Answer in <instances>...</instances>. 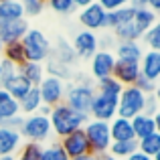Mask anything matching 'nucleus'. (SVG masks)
Segmentation results:
<instances>
[{
	"instance_id": "39",
	"label": "nucleus",
	"mask_w": 160,
	"mask_h": 160,
	"mask_svg": "<svg viewBox=\"0 0 160 160\" xmlns=\"http://www.w3.org/2000/svg\"><path fill=\"white\" fill-rule=\"evenodd\" d=\"M95 2H98L106 12H113V10H120V8L130 6V0H95Z\"/></svg>"
},
{
	"instance_id": "41",
	"label": "nucleus",
	"mask_w": 160,
	"mask_h": 160,
	"mask_svg": "<svg viewBox=\"0 0 160 160\" xmlns=\"http://www.w3.org/2000/svg\"><path fill=\"white\" fill-rule=\"evenodd\" d=\"M49 154H51V160H71L69 156H67V152L59 146V142H53V144L47 146Z\"/></svg>"
},
{
	"instance_id": "24",
	"label": "nucleus",
	"mask_w": 160,
	"mask_h": 160,
	"mask_svg": "<svg viewBox=\"0 0 160 160\" xmlns=\"http://www.w3.org/2000/svg\"><path fill=\"white\" fill-rule=\"evenodd\" d=\"M132 18H134V8L132 6H126V8H120V10L108 12V16H106V31H116L118 27L130 22Z\"/></svg>"
},
{
	"instance_id": "30",
	"label": "nucleus",
	"mask_w": 160,
	"mask_h": 160,
	"mask_svg": "<svg viewBox=\"0 0 160 160\" xmlns=\"http://www.w3.org/2000/svg\"><path fill=\"white\" fill-rule=\"evenodd\" d=\"M138 152H142L148 158H154L160 152V134L154 132V134H150V136L138 140Z\"/></svg>"
},
{
	"instance_id": "17",
	"label": "nucleus",
	"mask_w": 160,
	"mask_h": 160,
	"mask_svg": "<svg viewBox=\"0 0 160 160\" xmlns=\"http://www.w3.org/2000/svg\"><path fill=\"white\" fill-rule=\"evenodd\" d=\"M20 146H22L20 134L0 126V156H14Z\"/></svg>"
},
{
	"instance_id": "44",
	"label": "nucleus",
	"mask_w": 160,
	"mask_h": 160,
	"mask_svg": "<svg viewBox=\"0 0 160 160\" xmlns=\"http://www.w3.org/2000/svg\"><path fill=\"white\" fill-rule=\"evenodd\" d=\"M148 2V8L154 12L156 16H160V0H146Z\"/></svg>"
},
{
	"instance_id": "23",
	"label": "nucleus",
	"mask_w": 160,
	"mask_h": 160,
	"mask_svg": "<svg viewBox=\"0 0 160 160\" xmlns=\"http://www.w3.org/2000/svg\"><path fill=\"white\" fill-rule=\"evenodd\" d=\"M132 130L136 140H142V138L150 136V134L156 132V126H154V116H146V113H140V116L132 118Z\"/></svg>"
},
{
	"instance_id": "14",
	"label": "nucleus",
	"mask_w": 160,
	"mask_h": 160,
	"mask_svg": "<svg viewBox=\"0 0 160 160\" xmlns=\"http://www.w3.org/2000/svg\"><path fill=\"white\" fill-rule=\"evenodd\" d=\"M112 77L118 83H122L124 87L134 85L136 79L140 77V63H132V61H116Z\"/></svg>"
},
{
	"instance_id": "2",
	"label": "nucleus",
	"mask_w": 160,
	"mask_h": 160,
	"mask_svg": "<svg viewBox=\"0 0 160 160\" xmlns=\"http://www.w3.org/2000/svg\"><path fill=\"white\" fill-rule=\"evenodd\" d=\"M24 51V61L31 63H47V59L51 57V41L41 28H28L27 35L20 41Z\"/></svg>"
},
{
	"instance_id": "34",
	"label": "nucleus",
	"mask_w": 160,
	"mask_h": 160,
	"mask_svg": "<svg viewBox=\"0 0 160 160\" xmlns=\"http://www.w3.org/2000/svg\"><path fill=\"white\" fill-rule=\"evenodd\" d=\"M43 154V146L32 144V142H22V146L18 148V152L14 154V160H41Z\"/></svg>"
},
{
	"instance_id": "27",
	"label": "nucleus",
	"mask_w": 160,
	"mask_h": 160,
	"mask_svg": "<svg viewBox=\"0 0 160 160\" xmlns=\"http://www.w3.org/2000/svg\"><path fill=\"white\" fill-rule=\"evenodd\" d=\"M18 18H24V10L18 0H6L0 4V22H10Z\"/></svg>"
},
{
	"instance_id": "32",
	"label": "nucleus",
	"mask_w": 160,
	"mask_h": 160,
	"mask_svg": "<svg viewBox=\"0 0 160 160\" xmlns=\"http://www.w3.org/2000/svg\"><path fill=\"white\" fill-rule=\"evenodd\" d=\"M113 39L120 43V41H142V32L136 28V24L130 20V22L122 24V27H118L116 31H112Z\"/></svg>"
},
{
	"instance_id": "19",
	"label": "nucleus",
	"mask_w": 160,
	"mask_h": 160,
	"mask_svg": "<svg viewBox=\"0 0 160 160\" xmlns=\"http://www.w3.org/2000/svg\"><path fill=\"white\" fill-rule=\"evenodd\" d=\"M0 87H2V89L6 91V93L10 95L12 99H16V102H18V99H22L24 95H27L28 91L32 89V85H31V83H28L20 73H16L14 77L2 81V83H0Z\"/></svg>"
},
{
	"instance_id": "29",
	"label": "nucleus",
	"mask_w": 160,
	"mask_h": 160,
	"mask_svg": "<svg viewBox=\"0 0 160 160\" xmlns=\"http://www.w3.org/2000/svg\"><path fill=\"white\" fill-rule=\"evenodd\" d=\"M113 158L118 160H126L128 156H132L134 152H138V140H130V142H112L108 150Z\"/></svg>"
},
{
	"instance_id": "35",
	"label": "nucleus",
	"mask_w": 160,
	"mask_h": 160,
	"mask_svg": "<svg viewBox=\"0 0 160 160\" xmlns=\"http://www.w3.org/2000/svg\"><path fill=\"white\" fill-rule=\"evenodd\" d=\"M142 43L150 49V51H160V16L158 20L142 35Z\"/></svg>"
},
{
	"instance_id": "5",
	"label": "nucleus",
	"mask_w": 160,
	"mask_h": 160,
	"mask_svg": "<svg viewBox=\"0 0 160 160\" xmlns=\"http://www.w3.org/2000/svg\"><path fill=\"white\" fill-rule=\"evenodd\" d=\"M83 132L89 142V150L93 156L98 154H106L112 146V136H109V122H99V120H87L83 126Z\"/></svg>"
},
{
	"instance_id": "40",
	"label": "nucleus",
	"mask_w": 160,
	"mask_h": 160,
	"mask_svg": "<svg viewBox=\"0 0 160 160\" xmlns=\"http://www.w3.org/2000/svg\"><path fill=\"white\" fill-rule=\"evenodd\" d=\"M0 69H2V73H0V83L10 79V77H14V75L18 73V67L8 63V61H4V59H0Z\"/></svg>"
},
{
	"instance_id": "26",
	"label": "nucleus",
	"mask_w": 160,
	"mask_h": 160,
	"mask_svg": "<svg viewBox=\"0 0 160 160\" xmlns=\"http://www.w3.org/2000/svg\"><path fill=\"white\" fill-rule=\"evenodd\" d=\"M18 113H20L18 102L12 99L10 95L0 87V124L6 122V120H10V118H14V116H18Z\"/></svg>"
},
{
	"instance_id": "18",
	"label": "nucleus",
	"mask_w": 160,
	"mask_h": 160,
	"mask_svg": "<svg viewBox=\"0 0 160 160\" xmlns=\"http://www.w3.org/2000/svg\"><path fill=\"white\" fill-rule=\"evenodd\" d=\"M109 136H112V142H130V140H136L134 130H132V122L124 120V118H118V116L109 122Z\"/></svg>"
},
{
	"instance_id": "37",
	"label": "nucleus",
	"mask_w": 160,
	"mask_h": 160,
	"mask_svg": "<svg viewBox=\"0 0 160 160\" xmlns=\"http://www.w3.org/2000/svg\"><path fill=\"white\" fill-rule=\"evenodd\" d=\"M20 6L24 10V16H39L45 10V2L43 0H18Z\"/></svg>"
},
{
	"instance_id": "52",
	"label": "nucleus",
	"mask_w": 160,
	"mask_h": 160,
	"mask_svg": "<svg viewBox=\"0 0 160 160\" xmlns=\"http://www.w3.org/2000/svg\"><path fill=\"white\" fill-rule=\"evenodd\" d=\"M0 160H14V156H0Z\"/></svg>"
},
{
	"instance_id": "51",
	"label": "nucleus",
	"mask_w": 160,
	"mask_h": 160,
	"mask_svg": "<svg viewBox=\"0 0 160 160\" xmlns=\"http://www.w3.org/2000/svg\"><path fill=\"white\" fill-rule=\"evenodd\" d=\"M154 98H156V103H158V109H160V85L156 87V91H154Z\"/></svg>"
},
{
	"instance_id": "7",
	"label": "nucleus",
	"mask_w": 160,
	"mask_h": 160,
	"mask_svg": "<svg viewBox=\"0 0 160 160\" xmlns=\"http://www.w3.org/2000/svg\"><path fill=\"white\" fill-rule=\"evenodd\" d=\"M71 49H73L77 61H89L95 53L99 51V39H98V32H91V31H77L73 35V39L69 41Z\"/></svg>"
},
{
	"instance_id": "22",
	"label": "nucleus",
	"mask_w": 160,
	"mask_h": 160,
	"mask_svg": "<svg viewBox=\"0 0 160 160\" xmlns=\"http://www.w3.org/2000/svg\"><path fill=\"white\" fill-rule=\"evenodd\" d=\"M18 73L31 83L32 87H37L41 81L45 79V65L43 63H31V61H24L22 65H18Z\"/></svg>"
},
{
	"instance_id": "49",
	"label": "nucleus",
	"mask_w": 160,
	"mask_h": 160,
	"mask_svg": "<svg viewBox=\"0 0 160 160\" xmlns=\"http://www.w3.org/2000/svg\"><path fill=\"white\" fill-rule=\"evenodd\" d=\"M95 160H118V158H113L109 152H106V154H98V156H95Z\"/></svg>"
},
{
	"instance_id": "13",
	"label": "nucleus",
	"mask_w": 160,
	"mask_h": 160,
	"mask_svg": "<svg viewBox=\"0 0 160 160\" xmlns=\"http://www.w3.org/2000/svg\"><path fill=\"white\" fill-rule=\"evenodd\" d=\"M28 20L27 18H18V20H10V22H0V41L4 45L10 43H18L22 41V37L28 31Z\"/></svg>"
},
{
	"instance_id": "46",
	"label": "nucleus",
	"mask_w": 160,
	"mask_h": 160,
	"mask_svg": "<svg viewBox=\"0 0 160 160\" xmlns=\"http://www.w3.org/2000/svg\"><path fill=\"white\" fill-rule=\"evenodd\" d=\"M95 0H73V4L77 8H85V6H89V4H93Z\"/></svg>"
},
{
	"instance_id": "25",
	"label": "nucleus",
	"mask_w": 160,
	"mask_h": 160,
	"mask_svg": "<svg viewBox=\"0 0 160 160\" xmlns=\"http://www.w3.org/2000/svg\"><path fill=\"white\" fill-rule=\"evenodd\" d=\"M43 108V102H41L39 89L32 87L22 99H18V109L22 116H31V113H39V109Z\"/></svg>"
},
{
	"instance_id": "45",
	"label": "nucleus",
	"mask_w": 160,
	"mask_h": 160,
	"mask_svg": "<svg viewBox=\"0 0 160 160\" xmlns=\"http://www.w3.org/2000/svg\"><path fill=\"white\" fill-rule=\"evenodd\" d=\"M130 6L134 10H140V8H148V2L146 0H130Z\"/></svg>"
},
{
	"instance_id": "3",
	"label": "nucleus",
	"mask_w": 160,
	"mask_h": 160,
	"mask_svg": "<svg viewBox=\"0 0 160 160\" xmlns=\"http://www.w3.org/2000/svg\"><path fill=\"white\" fill-rule=\"evenodd\" d=\"M18 134H20V138H22L24 142H32V144H41L43 146L45 142H49L51 136H53L49 116H43V113L24 116Z\"/></svg>"
},
{
	"instance_id": "28",
	"label": "nucleus",
	"mask_w": 160,
	"mask_h": 160,
	"mask_svg": "<svg viewBox=\"0 0 160 160\" xmlns=\"http://www.w3.org/2000/svg\"><path fill=\"white\" fill-rule=\"evenodd\" d=\"M158 20V16L154 14L150 8H140V10H134V18H132V22L136 24V28L144 35L146 31H148L150 27H152L154 22Z\"/></svg>"
},
{
	"instance_id": "1",
	"label": "nucleus",
	"mask_w": 160,
	"mask_h": 160,
	"mask_svg": "<svg viewBox=\"0 0 160 160\" xmlns=\"http://www.w3.org/2000/svg\"><path fill=\"white\" fill-rule=\"evenodd\" d=\"M87 120H89V116L75 112V109H71L65 103H59V106L51 108V113H49L53 136H57L59 140L69 136V134H73V132H77V130H83Z\"/></svg>"
},
{
	"instance_id": "48",
	"label": "nucleus",
	"mask_w": 160,
	"mask_h": 160,
	"mask_svg": "<svg viewBox=\"0 0 160 160\" xmlns=\"http://www.w3.org/2000/svg\"><path fill=\"white\" fill-rule=\"evenodd\" d=\"M154 126H156V134H160V109L154 113Z\"/></svg>"
},
{
	"instance_id": "56",
	"label": "nucleus",
	"mask_w": 160,
	"mask_h": 160,
	"mask_svg": "<svg viewBox=\"0 0 160 160\" xmlns=\"http://www.w3.org/2000/svg\"><path fill=\"white\" fill-rule=\"evenodd\" d=\"M43 2H47V0H43Z\"/></svg>"
},
{
	"instance_id": "21",
	"label": "nucleus",
	"mask_w": 160,
	"mask_h": 160,
	"mask_svg": "<svg viewBox=\"0 0 160 160\" xmlns=\"http://www.w3.org/2000/svg\"><path fill=\"white\" fill-rule=\"evenodd\" d=\"M45 75H51V77H57V79H61V81L67 83V81L73 79L75 71H73V67H69V65H65V63L57 61V59L49 57L47 63H45Z\"/></svg>"
},
{
	"instance_id": "11",
	"label": "nucleus",
	"mask_w": 160,
	"mask_h": 160,
	"mask_svg": "<svg viewBox=\"0 0 160 160\" xmlns=\"http://www.w3.org/2000/svg\"><path fill=\"white\" fill-rule=\"evenodd\" d=\"M118 116V98H108V95L95 93L93 102L89 108V118L99 122H112Z\"/></svg>"
},
{
	"instance_id": "54",
	"label": "nucleus",
	"mask_w": 160,
	"mask_h": 160,
	"mask_svg": "<svg viewBox=\"0 0 160 160\" xmlns=\"http://www.w3.org/2000/svg\"><path fill=\"white\" fill-rule=\"evenodd\" d=\"M152 160H160V152H158V154H156V156H154Z\"/></svg>"
},
{
	"instance_id": "10",
	"label": "nucleus",
	"mask_w": 160,
	"mask_h": 160,
	"mask_svg": "<svg viewBox=\"0 0 160 160\" xmlns=\"http://www.w3.org/2000/svg\"><path fill=\"white\" fill-rule=\"evenodd\" d=\"M106 16H108V12L103 10L98 2H93L85 8H79L77 20L81 22L83 31L99 32V31H106Z\"/></svg>"
},
{
	"instance_id": "20",
	"label": "nucleus",
	"mask_w": 160,
	"mask_h": 160,
	"mask_svg": "<svg viewBox=\"0 0 160 160\" xmlns=\"http://www.w3.org/2000/svg\"><path fill=\"white\" fill-rule=\"evenodd\" d=\"M51 57L61 61V63H65V65H69V67H73L77 63V57H75L73 49H71V43L65 37H59L55 41V47H51Z\"/></svg>"
},
{
	"instance_id": "12",
	"label": "nucleus",
	"mask_w": 160,
	"mask_h": 160,
	"mask_svg": "<svg viewBox=\"0 0 160 160\" xmlns=\"http://www.w3.org/2000/svg\"><path fill=\"white\" fill-rule=\"evenodd\" d=\"M59 146L67 152L69 158H77V156H85V154H91L89 150V142H87V136L83 130H77V132L69 134V136L61 138L59 140Z\"/></svg>"
},
{
	"instance_id": "31",
	"label": "nucleus",
	"mask_w": 160,
	"mask_h": 160,
	"mask_svg": "<svg viewBox=\"0 0 160 160\" xmlns=\"http://www.w3.org/2000/svg\"><path fill=\"white\" fill-rule=\"evenodd\" d=\"M0 59H4V61L12 63V65H16V67L22 65V63H24V51H22V45H20V41H18V43L4 45Z\"/></svg>"
},
{
	"instance_id": "9",
	"label": "nucleus",
	"mask_w": 160,
	"mask_h": 160,
	"mask_svg": "<svg viewBox=\"0 0 160 160\" xmlns=\"http://www.w3.org/2000/svg\"><path fill=\"white\" fill-rule=\"evenodd\" d=\"M116 61L118 59H116V55H113V51H102V49H99V51L89 59V77L95 79V81L112 77Z\"/></svg>"
},
{
	"instance_id": "42",
	"label": "nucleus",
	"mask_w": 160,
	"mask_h": 160,
	"mask_svg": "<svg viewBox=\"0 0 160 160\" xmlns=\"http://www.w3.org/2000/svg\"><path fill=\"white\" fill-rule=\"evenodd\" d=\"M156 112H158V103H156V98H154V93H152V95H146L144 112H142V113H146V116H154Z\"/></svg>"
},
{
	"instance_id": "50",
	"label": "nucleus",
	"mask_w": 160,
	"mask_h": 160,
	"mask_svg": "<svg viewBox=\"0 0 160 160\" xmlns=\"http://www.w3.org/2000/svg\"><path fill=\"white\" fill-rule=\"evenodd\" d=\"M71 160H95L93 154H85V156H77V158H71Z\"/></svg>"
},
{
	"instance_id": "8",
	"label": "nucleus",
	"mask_w": 160,
	"mask_h": 160,
	"mask_svg": "<svg viewBox=\"0 0 160 160\" xmlns=\"http://www.w3.org/2000/svg\"><path fill=\"white\" fill-rule=\"evenodd\" d=\"M65 87H67L65 81H61V79H57V77H51V75H45V79L37 85L43 106L55 108V106H59V103H63Z\"/></svg>"
},
{
	"instance_id": "6",
	"label": "nucleus",
	"mask_w": 160,
	"mask_h": 160,
	"mask_svg": "<svg viewBox=\"0 0 160 160\" xmlns=\"http://www.w3.org/2000/svg\"><path fill=\"white\" fill-rule=\"evenodd\" d=\"M144 102H146V95L138 87L134 85L124 87L120 98H118V118L132 120V118L140 116L144 112Z\"/></svg>"
},
{
	"instance_id": "15",
	"label": "nucleus",
	"mask_w": 160,
	"mask_h": 160,
	"mask_svg": "<svg viewBox=\"0 0 160 160\" xmlns=\"http://www.w3.org/2000/svg\"><path fill=\"white\" fill-rule=\"evenodd\" d=\"M113 55L118 61H132L140 63L142 55H144V47L140 41H120L113 47Z\"/></svg>"
},
{
	"instance_id": "43",
	"label": "nucleus",
	"mask_w": 160,
	"mask_h": 160,
	"mask_svg": "<svg viewBox=\"0 0 160 160\" xmlns=\"http://www.w3.org/2000/svg\"><path fill=\"white\" fill-rule=\"evenodd\" d=\"M22 113H18V116H14V118H10V120H6V122H2V128H8V130H14V132H18L20 130V126H22Z\"/></svg>"
},
{
	"instance_id": "33",
	"label": "nucleus",
	"mask_w": 160,
	"mask_h": 160,
	"mask_svg": "<svg viewBox=\"0 0 160 160\" xmlns=\"http://www.w3.org/2000/svg\"><path fill=\"white\" fill-rule=\"evenodd\" d=\"M124 85L118 83L113 77H108V79H102V81H95V93H102V95H108V98H120Z\"/></svg>"
},
{
	"instance_id": "4",
	"label": "nucleus",
	"mask_w": 160,
	"mask_h": 160,
	"mask_svg": "<svg viewBox=\"0 0 160 160\" xmlns=\"http://www.w3.org/2000/svg\"><path fill=\"white\" fill-rule=\"evenodd\" d=\"M95 95V83H69L65 87L63 103L79 113L89 116V108Z\"/></svg>"
},
{
	"instance_id": "36",
	"label": "nucleus",
	"mask_w": 160,
	"mask_h": 160,
	"mask_svg": "<svg viewBox=\"0 0 160 160\" xmlns=\"http://www.w3.org/2000/svg\"><path fill=\"white\" fill-rule=\"evenodd\" d=\"M45 4L59 16H69V14H73V12L77 10V6L73 4V0H47Z\"/></svg>"
},
{
	"instance_id": "57",
	"label": "nucleus",
	"mask_w": 160,
	"mask_h": 160,
	"mask_svg": "<svg viewBox=\"0 0 160 160\" xmlns=\"http://www.w3.org/2000/svg\"><path fill=\"white\" fill-rule=\"evenodd\" d=\"M0 73H2V69H0Z\"/></svg>"
},
{
	"instance_id": "53",
	"label": "nucleus",
	"mask_w": 160,
	"mask_h": 160,
	"mask_svg": "<svg viewBox=\"0 0 160 160\" xmlns=\"http://www.w3.org/2000/svg\"><path fill=\"white\" fill-rule=\"evenodd\" d=\"M2 49H4V43H2V41H0V55H2Z\"/></svg>"
},
{
	"instance_id": "47",
	"label": "nucleus",
	"mask_w": 160,
	"mask_h": 160,
	"mask_svg": "<svg viewBox=\"0 0 160 160\" xmlns=\"http://www.w3.org/2000/svg\"><path fill=\"white\" fill-rule=\"evenodd\" d=\"M126 160H152V158H148V156H144L142 152H134L132 156H128Z\"/></svg>"
},
{
	"instance_id": "16",
	"label": "nucleus",
	"mask_w": 160,
	"mask_h": 160,
	"mask_svg": "<svg viewBox=\"0 0 160 160\" xmlns=\"http://www.w3.org/2000/svg\"><path fill=\"white\" fill-rule=\"evenodd\" d=\"M140 75L150 81H160V51H144L140 59Z\"/></svg>"
},
{
	"instance_id": "55",
	"label": "nucleus",
	"mask_w": 160,
	"mask_h": 160,
	"mask_svg": "<svg viewBox=\"0 0 160 160\" xmlns=\"http://www.w3.org/2000/svg\"><path fill=\"white\" fill-rule=\"evenodd\" d=\"M2 2H6V0H0V4H2Z\"/></svg>"
},
{
	"instance_id": "58",
	"label": "nucleus",
	"mask_w": 160,
	"mask_h": 160,
	"mask_svg": "<svg viewBox=\"0 0 160 160\" xmlns=\"http://www.w3.org/2000/svg\"><path fill=\"white\" fill-rule=\"evenodd\" d=\"M158 85H160V81H158Z\"/></svg>"
},
{
	"instance_id": "38",
	"label": "nucleus",
	"mask_w": 160,
	"mask_h": 160,
	"mask_svg": "<svg viewBox=\"0 0 160 160\" xmlns=\"http://www.w3.org/2000/svg\"><path fill=\"white\" fill-rule=\"evenodd\" d=\"M134 87H138V89H140L144 95H152L154 91H156L158 83H156V81H150V79H146L144 75H140V77L136 79V83H134Z\"/></svg>"
}]
</instances>
